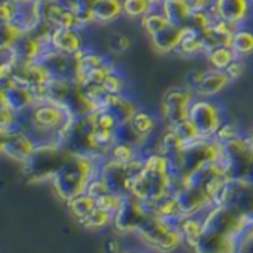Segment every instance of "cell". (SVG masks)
I'll use <instances>...</instances> for the list:
<instances>
[{"label":"cell","instance_id":"6da1fadb","mask_svg":"<svg viewBox=\"0 0 253 253\" xmlns=\"http://www.w3.org/2000/svg\"><path fill=\"white\" fill-rule=\"evenodd\" d=\"M102 160L105 159L70 154L50 179L56 196L67 203L84 194L90 181L99 175Z\"/></svg>","mask_w":253,"mask_h":253},{"label":"cell","instance_id":"9c48e42d","mask_svg":"<svg viewBox=\"0 0 253 253\" xmlns=\"http://www.w3.org/2000/svg\"><path fill=\"white\" fill-rule=\"evenodd\" d=\"M50 44L52 49L68 55H77L82 49L86 47L80 28H53Z\"/></svg>","mask_w":253,"mask_h":253},{"label":"cell","instance_id":"4fadbf2b","mask_svg":"<svg viewBox=\"0 0 253 253\" xmlns=\"http://www.w3.org/2000/svg\"><path fill=\"white\" fill-rule=\"evenodd\" d=\"M162 12L166 15V18L179 27L187 28L193 15L191 7L187 4L185 0H166L162 6H160Z\"/></svg>","mask_w":253,"mask_h":253},{"label":"cell","instance_id":"7c38bea8","mask_svg":"<svg viewBox=\"0 0 253 253\" xmlns=\"http://www.w3.org/2000/svg\"><path fill=\"white\" fill-rule=\"evenodd\" d=\"M102 108L108 110L117 119L119 123L129 122L133 117V114L138 111V107L130 99H127L123 93H120V95L111 93L107 98V101H105Z\"/></svg>","mask_w":253,"mask_h":253},{"label":"cell","instance_id":"277c9868","mask_svg":"<svg viewBox=\"0 0 253 253\" xmlns=\"http://www.w3.org/2000/svg\"><path fill=\"white\" fill-rule=\"evenodd\" d=\"M197 96L188 87L185 89H170L166 92L162 105V114L165 119V126L175 129L188 122L190 108Z\"/></svg>","mask_w":253,"mask_h":253},{"label":"cell","instance_id":"3957f363","mask_svg":"<svg viewBox=\"0 0 253 253\" xmlns=\"http://www.w3.org/2000/svg\"><path fill=\"white\" fill-rule=\"evenodd\" d=\"M188 120L200 139H213L218 129L224 123L218 105L211 102L208 98L194 99L190 108Z\"/></svg>","mask_w":253,"mask_h":253},{"label":"cell","instance_id":"2e32d148","mask_svg":"<svg viewBox=\"0 0 253 253\" xmlns=\"http://www.w3.org/2000/svg\"><path fill=\"white\" fill-rule=\"evenodd\" d=\"M129 122L132 123V126L135 127V130L142 138H147V136H150V135H153V133L157 132V126H159L157 125V120L150 113H145V111L138 110Z\"/></svg>","mask_w":253,"mask_h":253},{"label":"cell","instance_id":"603a6c76","mask_svg":"<svg viewBox=\"0 0 253 253\" xmlns=\"http://www.w3.org/2000/svg\"><path fill=\"white\" fill-rule=\"evenodd\" d=\"M150 1H151V3H153L156 7H160V6H162V4H163L166 0H150Z\"/></svg>","mask_w":253,"mask_h":253},{"label":"cell","instance_id":"d6986e66","mask_svg":"<svg viewBox=\"0 0 253 253\" xmlns=\"http://www.w3.org/2000/svg\"><path fill=\"white\" fill-rule=\"evenodd\" d=\"M154 7L150 0H123V13L130 18H144Z\"/></svg>","mask_w":253,"mask_h":253},{"label":"cell","instance_id":"ba28073f","mask_svg":"<svg viewBox=\"0 0 253 253\" xmlns=\"http://www.w3.org/2000/svg\"><path fill=\"white\" fill-rule=\"evenodd\" d=\"M213 12L236 25H243L251 13V0H213Z\"/></svg>","mask_w":253,"mask_h":253},{"label":"cell","instance_id":"9a60e30c","mask_svg":"<svg viewBox=\"0 0 253 253\" xmlns=\"http://www.w3.org/2000/svg\"><path fill=\"white\" fill-rule=\"evenodd\" d=\"M231 49L237 55V58H246L253 53V31L246 30L243 27L237 28V31L231 37L230 43Z\"/></svg>","mask_w":253,"mask_h":253},{"label":"cell","instance_id":"44dd1931","mask_svg":"<svg viewBox=\"0 0 253 253\" xmlns=\"http://www.w3.org/2000/svg\"><path fill=\"white\" fill-rule=\"evenodd\" d=\"M224 71L228 74V77H230L231 80L239 79V77L243 74V71H245V64H243L242 58H236V59H233V61H231V64H230Z\"/></svg>","mask_w":253,"mask_h":253},{"label":"cell","instance_id":"7402d4cb","mask_svg":"<svg viewBox=\"0 0 253 253\" xmlns=\"http://www.w3.org/2000/svg\"><path fill=\"white\" fill-rule=\"evenodd\" d=\"M185 1L191 7L193 12L208 10V9H212L213 6V0H185Z\"/></svg>","mask_w":253,"mask_h":253},{"label":"cell","instance_id":"8992f818","mask_svg":"<svg viewBox=\"0 0 253 253\" xmlns=\"http://www.w3.org/2000/svg\"><path fill=\"white\" fill-rule=\"evenodd\" d=\"M1 153L13 162L25 163L39 147L36 138L28 132H15L1 135Z\"/></svg>","mask_w":253,"mask_h":253},{"label":"cell","instance_id":"30bf717a","mask_svg":"<svg viewBox=\"0 0 253 253\" xmlns=\"http://www.w3.org/2000/svg\"><path fill=\"white\" fill-rule=\"evenodd\" d=\"M184 31H185L184 27H179V25H175V24L169 22L162 30H159L157 33L150 36L153 47L159 53H170V52H173L178 47Z\"/></svg>","mask_w":253,"mask_h":253},{"label":"cell","instance_id":"cb8c5ba5","mask_svg":"<svg viewBox=\"0 0 253 253\" xmlns=\"http://www.w3.org/2000/svg\"><path fill=\"white\" fill-rule=\"evenodd\" d=\"M248 138H249V141H251V144L253 145V127L249 130V133H248Z\"/></svg>","mask_w":253,"mask_h":253},{"label":"cell","instance_id":"5b68a950","mask_svg":"<svg viewBox=\"0 0 253 253\" xmlns=\"http://www.w3.org/2000/svg\"><path fill=\"white\" fill-rule=\"evenodd\" d=\"M230 82L231 79L224 70L213 67L206 71H193L188 74V89L199 98H212L221 93Z\"/></svg>","mask_w":253,"mask_h":253},{"label":"cell","instance_id":"8fae6325","mask_svg":"<svg viewBox=\"0 0 253 253\" xmlns=\"http://www.w3.org/2000/svg\"><path fill=\"white\" fill-rule=\"evenodd\" d=\"M93 22L107 24L123 13V0H89Z\"/></svg>","mask_w":253,"mask_h":253},{"label":"cell","instance_id":"5bb4252c","mask_svg":"<svg viewBox=\"0 0 253 253\" xmlns=\"http://www.w3.org/2000/svg\"><path fill=\"white\" fill-rule=\"evenodd\" d=\"M67 208H68L70 213L73 215V218H74L77 222H80V221H83L89 213H92V212L98 208V205H96L95 197H92V196H89L87 193H84V194H82V196H79V197H76V199L67 202Z\"/></svg>","mask_w":253,"mask_h":253},{"label":"cell","instance_id":"ac0fdd59","mask_svg":"<svg viewBox=\"0 0 253 253\" xmlns=\"http://www.w3.org/2000/svg\"><path fill=\"white\" fill-rule=\"evenodd\" d=\"M113 218L114 215L101 209V208H96L92 213H89L83 221H80L79 224L87 230H101V228H105L108 227L110 224H113Z\"/></svg>","mask_w":253,"mask_h":253},{"label":"cell","instance_id":"ffe728a7","mask_svg":"<svg viewBox=\"0 0 253 253\" xmlns=\"http://www.w3.org/2000/svg\"><path fill=\"white\" fill-rule=\"evenodd\" d=\"M130 47V39L123 33H116L108 39V49L114 55H122Z\"/></svg>","mask_w":253,"mask_h":253},{"label":"cell","instance_id":"52a82bcc","mask_svg":"<svg viewBox=\"0 0 253 253\" xmlns=\"http://www.w3.org/2000/svg\"><path fill=\"white\" fill-rule=\"evenodd\" d=\"M39 61L44 65L50 79L76 80V76H77V58H76V55L62 53V52L50 47L47 52L43 53V56Z\"/></svg>","mask_w":253,"mask_h":253},{"label":"cell","instance_id":"7a4b0ae2","mask_svg":"<svg viewBox=\"0 0 253 253\" xmlns=\"http://www.w3.org/2000/svg\"><path fill=\"white\" fill-rule=\"evenodd\" d=\"M172 182L173 176L168 159L154 154L144 160L142 169L132 182L130 196L145 203H156L172 194Z\"/></svg>","mask_w":253,"mask_h":253},{"label":"cell","instance_id":"e0dca14e","mask_svg":"<svg viewBox=\"0 0 253 253\" xmlns=\"http://www.w3.org/2000/svg\"><path fill=\"white\" fill-rule=\"evenodd\" d=\"M208 59L211 62V65L213 68H218V70H225L233 59L237 58V55L234 53V50L231 49V46H218V47H213L212 50L208 52Z\"/></svg>","mask_w":253,"mask_h":253}]
</instances>
